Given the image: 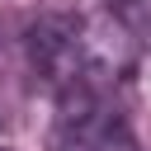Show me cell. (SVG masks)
<instances>
[{"instance_id": "cell-1", "label": "cell", "mask_w": 151, "mask_h": 151, "mask_svg": "<svg viewBox=\"0 0 151 151\" xmlns=\"http://www.w3.org/2000/svg\"><path fill=\"white\" fill-rule=\"evenodd\" d=\"M28 61H33V71H38L57 94L85 90V85H90V71H85L80 19H71V14H42V19L28 28ZM90 90H94V85H90Z\"/></svg>"}, {"instance_id": "cell-2", "label": "cell", "mask_w": 151, "mask_h": 151, "mask_svg": "<svg viewBox=\"0 0 151 151\" xmlns=\"http://www.w3.org/2000/svg\"><path fill=\"white\" fill-rule=\"evenodd\" d=\"M80 38H85V71H90V85H94V80H123V76L132 71V61H137V47H142L113 9L80 19Z\"/></svg>"}, {"instance_id": "cell-3", "label": "cell", "mask_w": 151, "mask_h": 151, "mask_svg": "<svg viewBox=\"0 0 151 151\" xmlns=\"http://www.w3.org/2000/svg\"><path fill=\"white\" fill-rule=\"evenodd\" d=\"M113 14L127 24V33L142 47H151V0H113Z\"/></svg>"}, {"instance_id": "cell-4", "label": "cell", "mask_w": 151, "mask_h": 151, "mask_svg": "<svg viewBox=\"0 0 151 151\" xmlns=\"http://www.w3.org/2000/svg\"><path fill=\"white\" fill-rule=\"evenodd\" d=\"M90 151H137V142H132L123 127H109V132H104V137H99Z\"/></svg>"}]
</instances>
